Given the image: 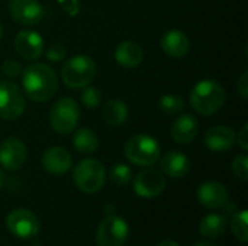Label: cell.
Here are the masks:
<instances>
[{"label": "cell", "instance_id": "cell-1", "mask_svg": "<svg viewBox=\"0 0 248 246\" xmlns=\"http://www.w3.org/2000/svg\"><path fill=\"white\" fill-rule=\"evenodd\" d=\"M23 94L32 101L45 103L51 100L58 90V78L55 71L42 62H33L22 70Z\"/></svg>", "mask_w": 248, "mask_h": 246}, {"label": "cell", "instance_id": "cell-2", "mask_svg": "<svg viewBox=\"0 0 248 246\" xmlns=\"http://www.w3.org/2000/svg\"><path fill=\"white\" fill-rule=\"evenodd\" d=\"M189 99L195 112L202 116H211L222 109L227 100V94L218 81L201 80L190 90Z\"/></svg>", "mask_w": 248, "mask_h": 246}, {"label": "cell", "instance_id": "cell-3", "mask_svg": "<svg viewBox=\"0 0 248 246\" xmlns=\"http://www.w3.org/2000/svg\"><path fill=\"white\" fill-rule=\"evenodd\" d=\"M124 154L129 162L138 167H153L161 155L157 139L150 135L138 133L129 138L124 146Z\"/></svg>", "mask_w": 248, "mask_h": 246}, {"label": "cell", "instance_id": "cell-4", "mask_svg": "<svg viewBox=\"0 0 248 246\" xmlns=\"http://www.w3.org/2000/svg\"><path fill=\"white\" fill-rule=\"evenodd\" d=\"M96 62L89 55H76L67 59L61 68V80L68 88H84L96 75Z\"/></svg>", "mask_w": 248, "mask_h": 246}, {"label": "cell", "instance_id": "cell-5", "mask_svg": "<svg viewBox=\"0 0 248 246\" xmlns=\"http://www.w3.org/2000/svg\"><path fill=\"white\" fill-rule=\"evenodd\" d=\"M106 168L94 158H86L80 161L73 171V181L76 187L86 194H94L100 191L106 183Z\"/></svg>", "mask_w": 248, "mask_h": 246}, {"label": "cell", "instance_id": "cell-6", "mask_svg": "<svg viewBox=\"0 0 248 246\" xmlns=\"http://www.w3.org/2000/svg\"><path fill=\"white\" fill-rule=\"evenodd\" d=\"M80 120V107L71 97H61L49 110V125L60 135H70Z\"/></svg>", "mask_w": 248, "mask_h": 246}, {"label": "cell", "instance_id": "cell-7", "mask_svg": "<svg viewBox=\"0 0 248 246\" xmlns=\"http://www.w3.org/2000/svg\"><path fill=\"white\" fill-rule=\"evenodd\" d=\"M25 94L22 88L10 81H0V119L3 120H16L25 112Z\"/></svg>", "mask_w": 248, "mask_h": 246}, {"label": "cell", "instance_id": "cell-8", "mask_svg": "<svg viewBox=\"0 0 248 246\" xmlns=\"http://www.w3.org/2000/svg\"><path fill=\"white\" fill-rule=\"evenodd\" d=\"M128 236V223L121 216L108 215L97 228L96 242L99 246H124Z\"/></svg>", "mask_w": 248, "mask_h": 246}, {"label": "cell", "instance_id": "cell-9", "mask_svg": "<svg viewBox=\"0 0 248 246\" xmlns=\"http://www.w3.org/2000/svg\"><path fill=\"white\" fill-rule=\"evenodd\" d=\"M9 232L19 239H31L38 235L41 229L39 219L28 209H15L6 217Z\"/></svg>", "mask_w": 248, "mask_h": 246}, {"label": "cell", "instance_id": "cell-10", "mask_svg": "<svg viewBox=\"0 0 248 246\" xmlns=\"http://www.w3.org/2000/svg\"><path fill=\"white\" fill-rule=\"evenodd\" d=\"M166 188L164 174L155 168L147 167L140 171L134 178V191L142 199L158 197Z\"/></svg>", "mask_w": 248, "mask_h": 246}, {"label": "cell", "instance_id": "cell-11", "mask_svg": "<svg viewBox=\"0 0 248 246\" xmlns=\"http://www.w3.org/2000/svg\"><path fill=\"white\" fill-rule=\"evenodd\" d=\"M10 17L23 26H33L44 19L45 10L38 0H9Z\"/></svg>", "mask_w": 248, "mask_h": 246}, {"label": "cell", "instance_id": "cell-12", "mask_svg": "<svg viewBox=\"0 0 248 246\" xmlns=\"http://www.w3.org/2000/svg\"><path fill=\"white\" fill-rule=\"evenodd\" d=\"M28 158L25 142L16 136H9L0 144V165L7 171H17Z\"/></svg>", "mask_w": 248, "mask_h": 246}, {"label": "cell", "instance_id": "cell-13", "mask_svg": "<svg viewBox=\"0 0 248 246\" xmlns=\"http://www.w3.org/2000/svg\"><path fill=\"white\" fill-rule=\"evenodd\" d=\"M15 51L16 54L28 61H35L44 54L45 42L41 36V33L32 30V29H23L20 30L15 38Z\"/></svg>", "mask_w": 248, "mask_h": 246}, {"label": "cell", "instance_id": "cell-14", "mask_svg": "<svg viewBox=\"0 0 248 246\" xmlns=\"http://www.w3.org/2000/svg\"><path fill=\"white\" fill-rule=\"evenodd\" d=\"M44 170L51 175H62L68 173L73 167L71 154L62 146L46 148L41 158Z\"/></svg>", "mask_w": 248, "mask_h": 246}, {"label": "cell", "instance_id": "cell-15", "mask_svg": "<svg viewBox=\"0 0 248 246\" xmlns=\"http://www.w3.org/2000/svg\"><path fill=\"white\" fill-rule=\"evenodd\" d=\"M198 202L206 209H221L228 203V190L219 181H205L198 188Z\"/></svg>", "mask_w": 248, "mask_h": 246}, {"label": "cell", "instance_id": "cell-16", "mask_svg": "<svg viewBox=\"0 0 248 246\" xmlns=\"http://www.w3.org/2000/svg\"><path fill=\"white\" fill-rule=\"evenodd\" d=\"M205 145L214 152L230 151L235 145V130L225 125L212 126L205 133Z\"/></svg>", "mask_w": 248, "mask_h": 246}, {"label": "cell", "instance_id": "cell-17", "mask_svg": "<svg viewBox=\"0 0 248 246\" xmlns=\"http://www.w3.org/2000/svg\"><path fill=\"white\" fill-rule=\"evenodd\" d=\"M163 52L170 58H183L190 51V39L189 36L179 29L167 30L160 41Z\"/></svg>", "mask_w": 248, "mask_h": 246}, {"label": "cell", "instance_id": "cell-18", "mask_svg": "<svg viewBox=\"0 0 248 246\" xmlns=\"http://www.w3.org/2000/svg\"><path fill=\"white\" fill-rule=\"evenodd\" d=\"M199 132V120L190 115H180L171 125V138L179 145L190 144Z\"/></svg>", "mask_w": 248, "mask_h": 246}, {"label": "cell", "instance_id": "cell-19", "mask_svg": "<svg viewBox=\"0 0 248 246\" xmlns=\"http://www.w3.org/2000/svg\"><path fill=\"white\" fill-rule=\"evenodd\" d=\"M190 170L189 158L180 151H170L161 158V171L170 178H182Z\"/></svg>", "mask_w": 248, "mask_h": 246}, {"label": "cell", "instance_id": "cell-20", "mask_svg": "<svg viewBox=\"0 0 248 246\" xmlns=\"http://www.w3.org/2000/svg\"><path fill=\"white\" fill-rule=\"evenodd\" d=\"M144 59L142 48L134 41H124L115 49V61L124 68H135Z\"/></svg>", "mask_w": 248, "mask_h": 246}, {"label": "cell", "instance_id": "cell-21", "mask_svg": "<svg viewBox=\"0 0 248 246\" xmlns=\"http://www.w3.org/2000/svg\"><path fill=\"white\" fill-rule=\"evenodd\" d=\"M129 109L125 101L119 99H112L105 103L102 109V117L103 120L110 126H121L128 120Z\"/></svg>", "mask_w": 248, "mask_h": 246}, {"label": "cell", "instance_id": "cell-22", "mask_svg": "<svg viewBox=\"0 0 248 246\" xmlns=\"http://www.w3.org/2000/svg\"><path fill=\"white\" fill-rule=\"evenodd\" d=\"M73 132L71 144L78 154H93L99 148V138L90 128H80Z\"/></svg>", "mask_w": 248, "mask_h": 246}, {"label": "cell", "instance_id": "cell-23", "mask_svg": "<svg viewBox=\"0 0 248 246\" xmlns=\"http://www.w3.org/2000/svg\"><path fill=\"white\" fill-rule=\"evenodd\" d=\"M227 229V217L221 213L206 215L199 223V232L208 239L219 238Z\"/></svg>", "mask_w": 248, "mask_h": 246}, {"label": "cell", "instance_id": "cell-24", "mask_svg": "<svg viewBox=\"0 0 248 246\" xmlns=\"http://www.w3.org/2000/svg\"><path fill=\"white\" fill-rule=\"evenodd\" d=\"M109 177L115 186H126L132 180V170L126 164H115L110 168Z\"/></svg>", "mask_w": 248, "mask_h": 246}, {"label": "cell", "instance_id": "cell-25", "mask_svg": "<svg viewBox=\"0 0 248 246\" xmlns=\"http://www.w3.org/2000/svg\"><path fill=\"white\" fill-rule=\"evenodd\" d=\"M231 229L234 236L240 242H248V229H247V212L243 210L240 213H235L231 220Z\"/></svg>", "mask_w": 248, "mask_h": 246}, {"label": "cell", "instance_id": "cell-26", "mask_svg": "<svg viewBox=\"0 0 248 246\" xmlns=\"http://www.w3.org/2000/svg\"><path fill=\"white\" fill-rule=\"evenodd\" d=\"M185 100L176 94H164L160 99V109L167 115H176L185 109Z\"/></svg>", "mask_w": 248, "mask_h": 246}, {"label": "cell", "instance_id": "cell-27", "mask_svg": "<svg viewBox=\"0 0 248 246\" xmlns=\"http://www.w3.org/2000/svg\"><path fill=\"white\" fill-rule=\"evenodd\" d=\"M80 99L86 109H97L102 104V91L96 87L86 86L80 94Z\"/></svg>", "mask_w": 248, "mask_h": 246}, {"label": "cell", "instance_id": "cell-28", "mask_svg": "<svg viewBox=\"0 0 248 246\" xmlns=\"http://www.w3.org/2000/svg\"><path fill=\"white\" fill-rule=\"evenodd\" d=\"M232 173L241 181L248 180V157L247 154H241L234 158L232 161Z\"/></svg>", "mask_w": 248, "mask_h": 246}, {"label": "cell", "instance_id": "cell-29", "mask_svg": "<svg viewBox=\"0 0 248 246\" xmlns=\"http://www.w3.org/2000/svg\"><path fill=\"white\" fill-rule=\"evenodd\" d=\"M67 55V51H65V46L62 43H58V42H54L51 43L46 51H45V57L46 59L52 61V62H60L65 58Z\"/></svg>", "mask_w": 248, "mask_h": 246}, {"label": "cell", "instance_id": "cell-30", "mask_svg": "<svg viewBox=\"0 0 248 246\" xmlns=\"http://www.w3.org/2000/svg\"><path fill=\"white\" fill-rule=\"evenodd\" d=\"M0 70H1L3 74H4L6 77H9V78H15V77H17V75L22 74V65H20V62L16 61V59H6V61L3 62V65H1Z\"/></svg>", "mask_w": 248, "mask_h": 246}, {"label": "cell", "instance_id": "cell-31", "mask_svg": "<svg viewBox=\"0 0 248 246\" xmlns=\"http://www.w3.org/2000/svg\"><path fill=\"white\" fill-rule=\"evenodd\" d=\"M235 144L240 145V148L243 151H247L248 149V125L246 123L238 133H235Z\"/></svg>", "mask_w": 248, "mask_h": 246}, {"label": "cell", "instance_id": "cell-32", "mask_svg": "<svg viewBox=\"0 0 248 246\" xmlns=\"http://www.w3.org/2000/svg\"><path fill=\"white\" fill-rule=\"evenodd\" d=\"M237 90L243 99H248V71H244L237 83Z\"/></svg>", "mask_w": 248, "mask_h": 246}, {"label": "cell", "instance_id": "cell-33", "mask_svg": "<svg viewBox=\"0 0 248 246\" xmlns=\"http://www.w3.org/2000/svg\"><path fill=\"white\" fill-rule=\"evenodd\" d=\"M155 246H180L177 242H174V241H163V242H160L158 245Z\"/></svg>", "mask_w": 248, "mask_h": 246}, {"label": "cell", "instance_id": "cell-34", "mask_svg": "<svg viewBox=\"0 0 248 246\" xmlns=\"http://www.w3.org/2000/svg\"><path fill=\"white\" fill-rule=\"evenodd\" d=\"M193 246H215L212 242H208V241H199V242H196Z\"/></svg>", "mask_w": 248, "mask_h": 246}, {"label": "cell", "instance_id": "cell-35", "mask_svg": "<svg viewBox=\"0 0 248 246\" xmlns=\"http://www.w3.org/2000/svg\"><path fill=\"white\" fill-rule=\"evenodd\" d=\"M3 184H4V174H3V171L0 170V190H1V187H3Z\"/></svg>", "mask_w": 248, "mask_h": 246}, {"label": "cell", "instance_id": "cell-36", "mask_svg": "<svg viewBox=\"0 0 248 246\" xmlns=\"http://www.w3.org/2000/svg\"><path fill=\"white\" fill-rule=\"evenodd\" d=\"M3 38V26H1V23H0V39Z\"/></svg>", "mask_w": 248, "mask_h": 246}]
</instances>
